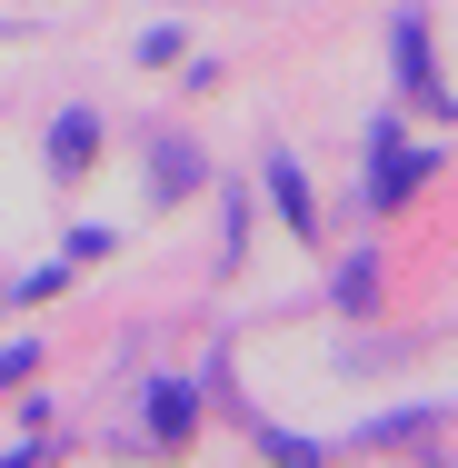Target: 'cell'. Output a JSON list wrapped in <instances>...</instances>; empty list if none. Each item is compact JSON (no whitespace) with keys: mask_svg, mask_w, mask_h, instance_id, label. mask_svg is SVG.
Returning <instances> with one entry per match:
<instances>
[{"mask_svg":"<svg viewBox=\"0 0 458 468\" xmlns=\"http://www.w3.org/2000/svg\"><path fill=\"white\" fill-rule=\"evenodd\" d=\"M429 180V150H399V130L378 140V170H368V209H409V189Z\"/></svg>","mask_w":458,"mask_h":468,"instance_id":"cell-1","label":"cell"},{"mask_svg":"<svg viewBox=\"0 0 458 468\" xmlns=\"http://www.w3.org/2000/svg\"><path fill=\"white\" fill-rule=\"evenodd\" d=\"M100 150V120L91 110H70V120H60V130H50V170H60V180H70V170H80V160H91Z\"/></svg>","mask_w":458,"mask_h":468,"instance_id":"cell-2","label":"cell"},{"mask_svg":"<svg viewBox=\"0 0 458 468\" xmlns=\"http://www.w3.org/2000/svg\"><path fill=\"white\" fill-rule=\"evenodd\" d=\"M150 429L180 439V429H189V388H150Z\"/></svg>","mask_w":458,"mask_h":468,"instance_id":"cell-3","label":"cell"},{"mask_svg":"<svg viewBox=\"0 0 458 468\" xmlns=\"http://www.w3.org/2000/svg\"><path fill=\"white\" fill-rule=\"evenodd\" d=\"M270 189L289 199V229H319V219H309V189H299V170H289V160H270Z\"/></svg>","mask_w":458,"mask_h":468,"instance_id":"cell-4","label":"cell"}]
</instances>
